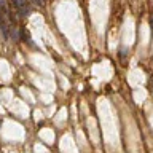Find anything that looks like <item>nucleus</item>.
I'll return each mask as SVG.
<instances>
[{"mask_svg": "<svg viewBox=\"0 0 153 153\" xmlns=\"http://www.w3.org/2000/svg\"><path fill=\"white\" fill-rule=\"evenodd\" d=\"M11 3L14 5V8H16L22 16H26V14H29V11H30V10H29V5H27V0H11Z\"/></svg>", "mask_w": 153, "mask_h": 153, "instance_id": "f257e3e1", "label": "nucleus"}, {"mask_svg": "<svg viewBox=\"0 0 153 153\" xmlns=\"http://www.w3.org/2000/svg\"><path fill=\"white\" fill-rule=\"evenodd\" d=\"M33 2H37V3H40V5H42L43 2H45V0H33Z\"/></svg>", "mask_w": 153, "mask_h": 153, "instance_id": "f03ea898", "label": "nucleus"}]
</instances>
